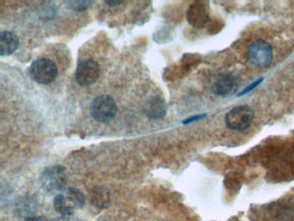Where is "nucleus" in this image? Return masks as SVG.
<instances>
[{
	"label": "nucleus",
	"mask_w": 294,
	"mask_h": 221,
	"mask_svg": "<svg viewBox=\"0 0 294 221\" xmlns=\"http://www.w3.org/2000/svg\"><path fill=\"white\" fill-rule=\"evenodd\" d=\"M29 75L39 84L49 85L57 77L58 68L56 63L50 59H39L34 61L29 67Z\"/></svg>",
	"instance_id": "nucleus-3"
},
{
	"label": "nucleus",
	"mask_w": 294,
	"mask_h": 221,
	"mask_svg": "<svg viewBox=\"0 0 294 221\" xmlns=\"http://www.w3.org/2000/svg\"><path fill=\"white\" fill-rule=\"evenodd\" d=\"M100 76V67L94 60L88 59L82 61L75 71V80L81 87L94 84Z\"/></svg>",
	"instance_id": "nucleus-7"
},
{
	"label": "nucleus",
	"mask_w": 294,
	"mask_h": 221,
	"mask_svg": "<svg viewBox=\"0 0 294 221\" xmlns=\"http://www.w3.org/2000/svg\"><path fill=\"white\" fill-rule=\"evenodd\" d=\"M51 221H78L75 218H69V217H67V216H65L63 218H57V219H55V220H51Z\"/></svg>",
	"instance_id": "nucleus-17"
},
{
	"label": "nucleus",
	"mask_w": 294,
	"mask_h": 221,
	"mask_svg": "<svg viewBox=\"0 0 294 221\" xmlns=\"http://www.w3.org/2000/svg\"><path fill=\"white\" fill-rule=\"evenodd\" d=\"M116 102L111 97L101 95L94 99L91 106V114L94 119L101 123H106L113 120L117 114Z\"/></svg>",
	"instance_id": "nucleus-6"
},
{
	"label": "nucleus",
	"mask_w": 294,
	"mask_h": 221,
	"mask_svg": "<svg viewBox=\"0 0 294 221\" xmlns=\"http://www.w3.org/2000/svg\"><path fill=\"white\" fill-rule=\"evenodd\" d=\"M37 209V201L35 197L25 195L18 199L16 204V211L22 217L32 218Z\"/></svg>",
	"instance_id": "nucleus-11"
},
{
	"label": "nucleus",
	"mask_w": 294,
	"mask_h": 221,
	"mask_svg": "<svg viewBox=\"0 0 294 221\" xmlns=\"http://www.w3.org/2000/svg\"><path fill=\"white\" fill-rule=\"evenodd\" d=\"M106 5L110 6H119L121 4L123 3L122 1H119V0H111V1H105V2Z\"/></svg>",
	"instance_id": "nucleus-16"
},
{
	"label": "nucleus",
	"mask_w": 294,
	"mask_h": 221,
	"mask_svg": "<svg viewBox=\"0 0 294 221\" xmlns=\"http://www.w3.org/2000/svg\"><path fill=\"white\" fill-rule=\"evenodd\" d=\"M94 3V1H88V0H79V1L73 0V1L67 2L69 8L77 12H83V11L89 9Z\"/></svg>",
	"instance_id": "nucleus-13"
},
{
	"label": "nucleus",
	"mask_w": 294,
	"mask_h": 221,
	"mask_svg": "<svg viewBox=\"0 0 294 221\" xmlns=\"http://www.w3.org/2000/svg\"><path fill=\"white\" fill-rule=\"evenodd\" d=\"M235 81L233 76L229 73H220L213 78L212 90L219 96H226L233 89Z\"/></svg>",
	"instance_id": "nucleus-9"
},
{
	"label": "nucleus",
	"mask_w": 294,
	"mask_h": 221,
	"mask_svg": "<svg viewBox=\"0 0 294 221\" xmlns=\"http://www.w3.org/2000/svg\"><path fill=\"white\" fill-rule=\"evenodd\" d=\"M43 218H26V221H41Z\"/></svg>",
	"instance_id": "nucleus-18"
},
{
	"label": "nucleus",
	"mask_w": 294,
	"mask_h": 221,
	"mask_svg": "<svg viewBox=\"0 0 294 221\" xmlns=\"http://www.w3.org/2000/svg\"><path fill=\"white\" fill-rule=\"evenodd\" d=\"M206 116L205 114H202V115H197V116L191 117V118H188L187 120L184 121V124H189V123L193 122V121H196V120H199L201 119H203L204 117Z\"/></svg>",
	"instance_id": "nucleus-15"
},
{
	"label": "nucleus",
	"mask_w": 294,
	"mask_h": 221,
	"mask_svg": "<svg viewBox=\"0 0 294 221\" xmlns=\"http://www.w3.org/2000/svg\"><path fill=\"white\" fill-rule=\"evenodd\" d=\"M264 79L263 78H260L258 80H257L256 82H254L253 83H251L249 86H247V88H244L243 90L241 92V93L237 94V96H242V95H244V94H247V93H249L251 91L254 90L255 88H257L260 84H261V82L263 81Z\"/></svg>",
	"instance_id": "nucleus-14"
},
{
	"label": "nucleus",
	"mask_w": 294,
	"mask_h": 221,
	"mask_svg": "<svg viewBox=\"0 0 294 221\" xmlns=\"http://www.w3.org/2000/svg\"><path fill=\"white\" fill-rule=\"evenodd\" d=\"M187 21L196 29L204 28L209 21L208 6L204 2H195L190 6L187 11Z\"/></svg>",
	"instance_id": "nucleus-8"
},
{
	"label": "nucleus",
	"mask_w": 294,
	"mask_h": 221,
	"mask_svg": "<svg viewBox=\"0 0 294 221\" xmlns=\"http://www.w3.org/2000/svg\"><path fill=\"white\" fill-rule=\"evenodd\" d=\"M67 169L61 165H53L48 167L41 172L40 175V184L41 188L47 192H58L65 189L67 183Z\"/></svg>",
	"instance_id": "nucleus-2"
},
{
	"label": "nucleus",
	"mask_w": 294,
	"mask_h": 221,
	"mask_svg": "<svg viewBox=\"0 0 294 221\" xmlns=\"http://www.w3.org/2000/svg\"><path fill=\"white\" fill-rule=\"evenodd\" d=\"M19 45V40L17 35L13 33L3 30L0 32V55H12L14 53Z\"/></svg>",
	"instance_id": "nucleus-12"
},
{
	"label": "nucleus",
	"mask_w": 294,
	"mask_h": 221,
	"mask_svg": "<svg viewBox=\"0 0 294 221\" xmlns=\"http://www.w3.org/2000/svg\"><path fill=\"white\" fill-rule=\"evenodd\" d=\"M247 57L254 67L264 68L271 64L274 58V53L270 44L263 40H258L248 48Z\"/></svg>",
	"instance_id": "nucleus-4"
},
{
	"label": "nucleus",
	"mask_w": 294,
	"mask_h": 221,
	"mask_svg": "<svg viewBox=\"0 0 294 221\" xmlns=\"http://www.w3.org/2000/svg\"><path fill=\"white\" fill-rule=\"evenodd\" d=\"M86 198L79 189L70 188L56 195L54 207L56 212L64 216L73 215L84 207Z\"/></svg>",
	"instance_id": "nucleus-1"
},
{
	"label": "nucleus",
	"mask_w": 294,
	"mask_h": 221,
	"mask_svg": "<svg viewBox=\"0 0 294 221\" xmlns=\"http://www.w3.org/2000/svg\"><path fill=\"white\" fill-rule=\"evenodd\" d=\"M254 110L247 105H238L230 110L225 117L227 127L233 131L247 130L253 121Z\"/></svg>",
	"instance_id": "nucleus-5"
},
{
	"label": "nucleus",
	"mask_w": 294,
	"mask_h": 221,
	"mask_svg": "<svg viewBox=\"0 0 294 221\" xmlns=\"http://www.w3.org/2000/svg\"><path fill=\"white\" fill-rule=\"evenodd\" d=\"M166 110L167 107L165 100L160 97H156L150 99L146 104L144 113L149 120H161L166 116Z\"/></svg>",
	"instance_id": "nucleus-10"
}]
</instances>
